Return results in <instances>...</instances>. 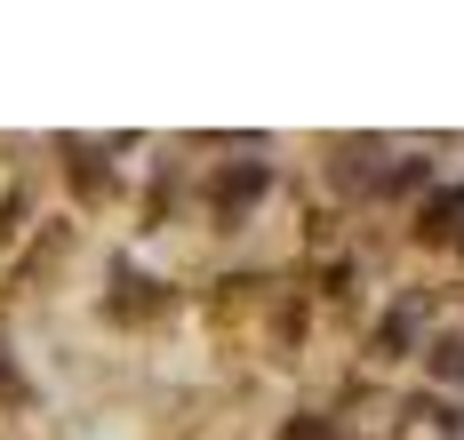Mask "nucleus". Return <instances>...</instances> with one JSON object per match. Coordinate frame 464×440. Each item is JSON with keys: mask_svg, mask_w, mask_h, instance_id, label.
Wrapping results in <instances>:
<instances>
[{"mask_svg": "<svg viewBox=\"0 0 464 440\" xmlns=\"http://www.w3.org/2000/svg\"><path fill=\"white\" fill-rule=\"evenodd\" d=\"M457 241H464V233H457Z\"/></svg>", "mask_w": 464, "mask_h": 440, "instance_id": "nucleus-9", "label": "nucleus"}, {"mask_svg": "<svg viewBox=\"0 0 464 440\" xmlns=\"http://www.w3.org/2000/svg\"><path fill=\"white\" fill-rule=\"evenodd\" d=\"M280 440H336V425H328V416H288Z\"/></svg>", "mask_w": 464, "mask_h": 440, "instance_id": "nucleus-6", "label": "nucleus"}, {"mask_svg": "<svg viewBox=\"0 0 464 440\" xmlns=\"http://www.w3.org/2000/svg\"><path fill=\"white\" fill-rule=\"evenodd\" d=\"M457 216H464V193H432L417 233H424V241H449V233H457Z\"/></svg>", "mask_w": 464, "mask_h": 440, "instance_id": "nucleus-4", "label": "nucleus"}, {"mask_svg": "<svg viewBox=\"0 0 464 440\" xmlns=\"http://www.w3.org/2000/svg\"><path fill=\"white\" fill-rule=\"evenodd\" d=\"M432 377H464V337H432Z\"/></svg>", "mask_w": 464, "mask_h": 440, "instance_id": "nucleus-5", "label": "nucleus"}, {"mask_svg": "<svg viewBox=\"0 0 464 440\" xmlns=\"http://www.w3.org/2000/svg\"><path fill=\"white\" fill-rule=\"evenodd\" d=\"M0 385H8V392H24V385H16V368H8V352H0Z\"/></svg>", "mask_w": 464, "mask_h": 440, "instance_id": "nucleus-8", "label": "nucleus"}, {"mask_svg": "<svg viewBox=\"0 0 464 440\" xmlns=\"http://www.w3.org/2000/svg\"><path fill=\"white\" fill-rule=\"evenodd\" d=\"M208 193H217V208H225V216H232V208H248V200L265 193V160H240V168H225Z\"/></svg>", "mask_w": 464, "mask_h": 440, "instance_id": "nucleus-2", "label": "nucleus"}, {"mask_svg": "<svg viewBox=\"0 0 464 440\" xmlns=\"http://www.w3.org/2000/svg\"><path fill=\"white\" fill-rule=\"evenodd\" d=\"M112 312H121V320H152V312H160V304H169V296H160V281H144L137 264H112Z\"/></svg>", "mask_w": 464, "mask_h": 440, "instance_id": "nucleus-1", "label": "nucleus"}, {"mask_svg": "<svg viewBox=\"0 0 464 440\" xmlns=\"http://www.w3.org/2000/svg\"><path fill=\"white\" fill-rule=\"evenodd\" d=\"M409 329H417V304H401V312L384 320V337H376V344H384V352H401V344H409Z\"/></svg>", "mask_w": 464, "mask_h": 440, "instance_id": "nucleus-7", "label": "nucleus"}, {"mask_svg": "<svg viewBox=\"0 0 464 440\" xmlns=\"http://www.w3.org/2000/svg\"><path fill=\"white\" fill-rule=\"evenodd\" d=\"M64 160H72V185H81V193H112V168H104V152L96 145H64Z\"/></svg>", "mask_w": 464, "mask_h": 440, "instance_id": "nucleus-3", "label": "nucleus"}]
</instances>
